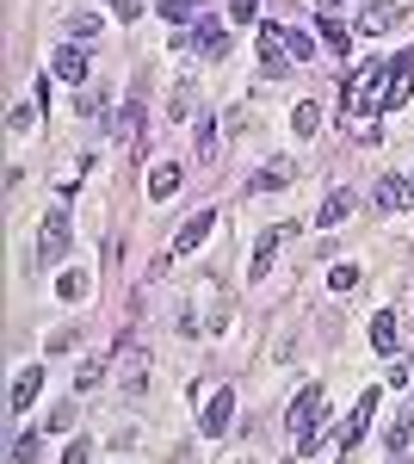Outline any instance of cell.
<instances>
[{
  "instance_id": "6da1fadb",
  "label": "cell",
  "mask_w": 414,
  "mask_h": 464,
  "mask_svg": "<svg viewBox=\"0 0 414 464\" xmlns=\"http://www.w3.org/2000/svg\"><path fill=\"white\" fill-rule=\"evenodd\" d=\"M390 106V63H359L346 81V124H365Z\"/></svg>"
},
{
  "instance_id": "7a4b0ae2",
  "label": "cell",
  "mask_w": 414,
  "mask_h": 464,
  "mask_svg": "<svg viewBox=\"0 0 414 464\" xmlns=\"http://www.w3.org/2000/svg\"><path fill=\"white\" fill-rule=\"evenodd\" d=\"M291 440H297L303 452L322 440V384H303V391L291 396Z\"/></svg>"
},
{
  "instance_id": "3957f363",
  "label": "cell",
  "mask_w": 414,
  "mask_h": 464,
  "mask_svg": "<svg viewBox=\"0 0 414 464\" xmlns=\"http://www.w3.org/2000/svg\"><path fill=\"white\" fill-rule=\"evenodd\" d=\"M254 37H260V74L266 81H284V74L297 69V56L284 44V25H254Z\"/></svg>"
},
{
  "instance_id": "277c9868",
  "label": "cell",
  "mask_w": 414,
  "mask_h": 464,
  "mask_svg": "<svg viewBox=\"0 0 414 464\" xmlns=\"http://www.w3.org/2000/svg\"><path fill=\"white\" fill-rule=\"evenodd\" d=\"M69 242H74L69 211H50V217H43V229H37V260H63V254H69Z\"/></svg>"
},
{
  "instance_id": "5b68a950",
  "label": "cell",
  "mask_w": 414,
  "mask_h": 464,
  "mask_svg": "<svg viewBox=\"0 0 414 464\" xmlns=\"http://www.w3.org/2000/svg\"><path fill=\"white\" fill-rule=\"evenodd\" d=\"M229 421H236V391H229V384H217L210 402H205V415H198V428H205V440H223Z\"/></svg>"
},
{
  "instance_id": "8992f818",
  "label": "cell",
  "mask_w": 414,
  "mask_h": 464,
  "mask_svg": "<svg viewBox=\"0 0 414 464\" xmlns=\"http://www.w3.org/2000/svg\"><path fill=\"white\" fill-rule=\"evenodd\" d=\"M210 229H217V211H192L186 223H179V236H173L168 260H179V254H198V248L210 242Z\"/></svg>"
},
{
  "instance_id": "52a82bcc",
  "label": "cell",
  "mask_w": 414,
  "mask_h": 464,
  "mask_svg": "<svg viewBox=\"0 0 414 464\" xmlns=\"http://www.w3.org/2000/svg\"><path fill=\"white\" fill-rule=\"evenodd\" d=\"M142 124H149V93H142V81H137L130 100H124V111H118V137H124V149H142Z\"/></svg>"
},
{
  "instance_id": "ba28073f",
  "label": "cell",
  "mask_w": 414,
  "mask_h": 464,
  "mask_svg": "<svg viewBox=\"0 0 414 464\" xmlns=\"http://www.w3.org/2000/svg\"><path fill=\"white\" fill-rule=\"evenodd\" d=\"M37 396H43V365H19V378L6 391V415H32Z\"/></svg>"
},
{
  "instance_id": "9c48e42d",
  "label": "cell",
  "mask_w": 414,
  "mask_h": 464,
  "mask_svg": "<svg viewBox=\"0 0 414 464\" xmlns=\"http://www.w3.org/2000/svg\"><path fill=\"white\" fill-rule=\"evenodd\" d=\"M371 415H378V391H365L359 396V409H352V421H341V452L352 459V446L371 433Z\"/></svg>"
},
{
  "instance_id": "30bf717a",
  "label": "cell",
  "mask_w": 414,
  "mask_h": 464,
  "mask_svg": "<svg viewBox=\"0 0 414 464\" xmlns=\"http://www.w3.org/2000/svg\"><path fill=\"white\" fill-rule=\"evenodd\" d=\"M192 50H198L205 63H223V56H229V32H223V19H198V25H192Z\"/></svg>"
},
{
  "instance_id": "8fae6325",
  "label": "cell",
  "mask_w": 414,
  "mask_h": 464,
  "mask_svg": "<svg viewBox=\"0 0 414 464\" xmlns=\"http://www.w3.org/2000/svg\"><path fill=\"white\" fill-rule=\"evenodd\" d=\"M291 236H297V223H273V229H266V236H260V242H254V279H260V273H266V266H273V254L284 248V242H291Z\"/></svg>"
},
{
  "instance_id": "7c38bea8",
  "label": "cell",
  "mask_w": 414,
  "mask_h": 464,
  "mask_svg": "<svg viewBox=\"0 0 414 464\" xmlns=\"http://www.w3.org/2000/svg\"><path fill=\"white\" fill-rule=\"evenodd\" d=\"M371 347H378L383 359H396V347H402V328H396V310H371Z\"/></svg>"
},
{
  "instance_id": "4fadbf2b",
  "label": "cell",
  "mask_w": 414,
  "mask_h": 464,
  "mask_svg": "<svg viewBox=\"0 0 414 464\" xmlns=\"http://www.w3.org/2000/svg\"><path fill=\"white\" fill-rule=\"evenodd\" d=\"M291 179H297V161H291V155H273V161H266V174L247 179V192H273V186H291Z\"/></svg>"
},
{
  "instance_id": "5bb4252c",
  "label": "cell",
  "mask_w": 414,
  "mask_h": 464,
  "mask_svg": "<svg viewBox=\"0 0 414 464\" xmlns=\"http://www.w3.org/2000/svg\"><path fill=\"white\" fill-rule=\"evenodd\" d=\"M352 205H359V198H352L346 186H334V192L322 198V211H315V223H322V229H341L346 217H352Z\"/></svg>"
},
{
  "instance_id": "9a60e30c",
  "label": "cell",
  "mask_w": 414,
  "mask_h": 464,
  "mask_svg": "<svg viewBox=\"0 0 414 464\" xmlns=\"http://www.w3.org/2000/svg\"><path fill=\"white\" fill-rule=\"evenodd\" d=\"M402 19H409V13H402V6H390V0H371V6H365V19H359V25H365V32H371V37H383V32H396V25H402Z\"/></svg>"
},
{
  "instance_id": "2e32d148",
  "label": "cell",
  "mask_w": 414,
  "mask_h": 464,
  "mask_svg": "<svg viewBox=\"0 0 414 464\" xmlns=\"http://www.w3.org/2000/svg\"><path fill=\"white\" fill-rule=\"evenodd\" d=\"M50 69L63 74V81H87V44H63Z\"/></svg>"
},
{
  "instance_id": "e0dca14e",
  "label": "cell",
  "mask_w": 414,
  "mask_h": 464,
  "mask_svg": "<svg viewBox=\"0 0 414 464\" xmlns=\"http://www.w3.org/2000/svg\"><path fill=\"white\" fill-rule=\"evenodd\" d=\"M409 446H414V396H409V409L390 421V452H396V459H409Z\"/></svg>"
},
{
  "instance_id": "ac0fdd59",
  "label": "cell",
  "mask_w": 414,
  "mask_h": 464,
  "mask_svg": "<svg viewBox=\"0 0 414 464\" xmlns=\"http://www.w3.org/2000/svg\"><path fill=\"white\" fill-rule=\"evenodd\" d=\"M322 44H328V50H341V56H352V37H346V25L334 19V6L322 13Z\"/></svg>"
},
{
  "instance_id": "d6986e66",
  "label": "cell",
  "mask_w": 414,
  "mask_h": 464,
  "mask_svg": "<svg viewBox=\"0 0 414 464\" xmlns=\"http://www.w3.org/2000/svg\"><path fill=\"white\" fill-rule=\"evenodd\" d=\"M173 192H179V168H155V174H149V198L161 205V198H173Z\"/></svg>"
},
{
  "instance_id": "ffe728a7",
  "label": "cell",
  "mask_w": 414,
  "mask_h": 464,
  "mask_svg": "<svg viewBox=\"0 0 414 464\" xmlns=\"http://www.w3.org/2000/svg\"><path fill=\"white\" fill-rule=\"evenodd\" d=\"M87 291H93V279H87V273H63V279H56V297H63V304H81Z\"/></svg>"
},
{
  "instance_id": "44dd1931",
  "label": "cell",
  "mask_w": 414,
  "mask_h": 464,
  "mask_svg": "<svg viewBox=\"0 0 414 464\" xmlns=\"http://www.w3.org/2000/svg\"><path fill=\"white\" fill-rule=\"evenodd\" d=\"M378 211H409V198H402V174H390L378 186Z\"/></svg>"
},
{
  "instance_id": "7402d4cb",
  "label": "cell",
  "mask_w": 414,
  "mask_h": 464,
  "mask_svg": "<svg viewBox=\"0 0 414 464\" xmlns=\"http://www.w3.org/2000/svg\"><path fill=\"white\" fill-rule=\"evenodd\" d=\"M74 421H81V409H74V402H56V409L43 415V433H69Z\"/></svg>"
},
{
  "instance_id": "603a6c76",
  "label": "cell",
  "mask_w": 414,
  "mask_h": 464,
  "mask_svg": "<svg viewBox=\"0 0 414 464\" xmlns=\"http://www.w3.org/2000/svg\"><path fill=\"white\" fill-rule=\"evenodd\" d=\"M100 37V13H69V44H87Z\"/></svg>"
},
{
  "instance_id": "cb8c5ba5",
  "label": "cell",
  "mask_w": 414,
  "mask_h": 464,
  "mask_svg": "<svg viewBox=\"0 0 414 464\" xmlns=\"http://www.w3.org/2000/svg\"><path fill=\"white\" fill-rule=\"evenodd\" d=\"M284 44H291V56H297V63H310V56H315V37L303 32V25H284Z\"/></svg>"
},
{
  "instance_id": "d4e9b609",
  "label": "cell",
  "mask_w": 414,
  "mask_h": 464,
  "mask_svg": "<svg viewBox=\"0 0 414 464\" xmlns=\"http://www.w3.org/2000/svg\"><path fill=\"white\" fill-rule=\"evenodd\" d=\"M315 124H322V111H315L310 100H303V106H291V130H297V137H315Z\"/></svg>"
},
{
  "instance_id": "484cf974",
  "label": "cell",
  "mask_w": 414,
  "mask_h": 464,
  "mask_svg": "<svg viewBox=\"0 0 414 464\" xmlns=\"http://www.w3.org/2000/svg\"><path fill=\"white\" fill-rule=\"evenodd\" d=\"M100 378H105V359H87V365L74 372V391H100Z\"/></svg>"
},
{
  "instance_id": "4316f807",
  "label": "cell",
  "mask_w": 414,
  "mask_h": 464,
  "mask_svg": "<svg viewBox=\"0 0 414 464\" xmlns=\"http://www.w3.org/2000/svg\"><path fill=\"white\" fill-rule=\"evenodd\" d=\"M352 285H359V266H352V260H341V266L328 273V291H352Z\"/></svg>"
},
{
  "instance_id": "83f0119b",
  "label": "cell",
  "mask_w": 414,
  "mask_h": 464,
  "mask_svg": "<svg viewBox=\"0 0 414 464\" xmlns=\"http://www.w3.org/2000/svg\"><path fill=\"white\" fill-rule=\"evenodd\" d=\"M155 13H161V19H192L198 0H155Z\"/></svg>"
},
{
  "instance_id": "f1b7e54d",
  "label": "cell",
  "mask_w": 414,
  "mask_h": 464,
  "mask_svg": "<svg viewBox=\"0 0 414 464\" xmlns=\"http://www.w3.org/2000/svg\"><path fill=\"white\" fill-rule=\"evenodd\" d=\"M186 111H192V81H179L173 100H168V118H186Z\"/></svg>"
},
{
  "instance_id": "f546056e",
  "label": "cell",
  "mask_w": 414,
  "mask_h": 464,
  "mask_svg": "<svg viewBox=\"0 0 414 464\" xmlns=\"http://www.w3.org/2000/svg\"><path fill=\"white\" fill-rule=\"evenodd\" d=\"M13 464H37V433H19L13 440Z\"/></svg>"
},
{
  "instance_id": "4dcf8cb0",
  "label": "cell",
  "mask_w": 414,
  "mask_h": 464,
  "mask_svg": "<svg viewBox=\"0 0 414 464\" xmlns=\"http://www.w3.org/2000/svg\"><path fill=\"white\" fill-rule=\"evenodd\" d=\"M229 19H242V25H254V19H260V0H229Z\"/></svg>"
},
{
  "instance_id": "1f68e13d",
  "label": "cell",
  "mask_w": 414,
  "mask_h": 464,
  "mask_svg": "<svg viewBox=\"0 0 414 464\" xmlns=\"http://www.w3.org/2000/svg\"><path fill=\"white\" fill-rule=\"evenodd\" d=\"M6 124H13V130L25 137V130H32V124H37V106H19V111H6Z\"/></svg>"
},
{
  "instance_id": "d6a6232c",
  "label": "cell",
  "mask_w": 414,
  "mask_h": 464,
  "mask_svg": "<svg viewBox=\"0 0 414 464\" xmlns=\"http://www.w3.org/2000/svg\"><path fill=\"white\" fill-rule=\"evenodd\" d=\"M383 378H390V384H396V391H402V384H414V372H409V359H390V372H383Z\"/></svg>"
},
{
  "instance_id": "836d02e7",
  "label": "cell",
  "mask_w": 414,
  "mask_h": 464,
  "mask_svg": "<svg viewBox=\"0 0 414 464\" xmlns=\"http://www.w3.org/2000/svg\"><path fill=\"white\" fill-rule=\"evenodd\" d=\"M63 464H93V446H87V440H74L69 452H63Z\"/></svg>"
},
{
  "instance_id": "e575fe53",
  "label": "cell",
  "mask_w": 414,
  "mask_h": 464,
  "mask_svg": "<svg viewBox=\"0 0 414 464\" xmlns=\"http://www.w3.org/2000/svg\"><path fill=\"white\" fill-rule=\"evenodd\" d=\"M198 149H205V161H210V155H217V130H210V118H205V124H198Z\"/></svg>"
},
{
  "instance_id": "d590c367",
  "label": "cell",
  "mask_w": 414,
  "mask_h": 464,
  "mask_svg": "<svg viewBox=\"0 0 414 464\" xmlns=\"http://www.w3.org/2000/svg\"><path fill=\"white\" fill-rule=\"evenodd\" d=\"M111 13H118V19H137V13H142V0H111Z\"/></svg>"
},
{
  "instance_id": "8d00e7d4",
  "label": "cell",
  "mask_w": 414,
  "mask_h": 464,
  "mask_svg": "<svg viewBox=\"0 0 414 464\" xmlns=\"http://www.w3.org/2000/svg\"><path fill=\"white\" fill-rule=\"evenodd\" d=\"M402 198H409V205H414V174H409V179H402Z\"/></svg>"
},
{
  "instance_id": "74e56055",
  "label": "cell",
  "mask_w": 414,
  "mask_h": 464,
  "mask_svg": "<svg viewBox=\"0 0 414 464\" xmlns=\"http://www.w3.org/2000/svg\"><path fill=\"white\" fill-rule=\"evenodd\" d=\"M328 6H341V0H328Z\"/></svg>"
}]
</instances>
